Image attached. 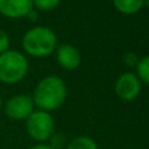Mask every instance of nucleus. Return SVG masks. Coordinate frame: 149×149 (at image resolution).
I'll list each match as a JSON object with an SVG mask.
<instances>
[{
    "instance_id": "nucleus-1",
    "label": "nucleus",
    "mask_w": 149,
    "mask_h": 149,
    "mask_svg": "<svg viewBox=\"0 0 149 149\" xmlns=\"http://www.w3.org/2000/svg\"><path fill=\"white\" fill-rule=\"evenodd\" d=\"M67 97V88L60 77L47 76L39 81L34 89L33 102L43 111L56 110L63 105Z\"/></svg>"
},
{
    "instance_id": "nucleus-2",
    "label": "nucleus",
    "mask_w": 149,
    "mask_h": 149,
    "mask_svg": "<svg viewBox=\"0 0 149 149\" xmlns=\"http://www.w3.org/2000/svg\"><path fill=\"white\" fill-rule=\"evenodd\" d=\"M22 47L31 56H47L56 49V36L45 26H37L22 37Z\"/></svg>"
},
{
    "instance_id": "nucleus-3",
    "label": "nucleus",
    "mask_w": 149,
    "mask_h": 149,
    "mask_svg": "<svg viewBox=\"0 0 149 149\" xmlns=\"http://www.w3.org/2000/svg\"><path fill=\"white\" fill-rule=\"evenodd\" d=\"M28 60L21 52L8 50L0 55V81L4 84H16L28 72Z\"/></svg>"
},
{
    "instance_id": "nucleus-4",
    "label": "nucleus",
    "mask_w": 149,
    "mask_h": 149,
    "mask_svg": "<svg viewBox=\"0 0 149 149\" xmlns=\"http://www.w3.org/2000/svg\"><path fill=\"white\" fill-rule=\"evenodd\" d=\"M54 119L43 110L33 111L26 119V131L36 141H47L54 135Z\"/></svg>"
},
{
    "instance_id": "nucleus-5",
    "label": "nucleus",
    "mask_w": 149,
    "mask_h": 149,
    "mask_svg": "<svg viewBox=\"0 0 149 149\" xmlns=\"http://www.w3.org/2000/svg\"><path fill=\"white\" fill-rule=\"evenodd\" d=\"M34 111L33 98L25 94H17L10 97L5 103V114L13 120L28 119Z\"/></svg>"
},
{
    "instance_id": "nucleus-6",
    "label": "nucleus",
    "mask_w": 149,
    "mask_h": 149,
    "mask_svg": "<svg viewBox=\"0 0 149 149\" xmlns=\"http://www.w3.org/2000/svg\"><path fill=\"white\" fill-rule=\"evenodd\" d=\"M141 90L140 79L136 74L131 72H126L118 77L115 84V92L119 98L123 101H132L139 95Z\"/></svg>"
},
{
    "instance_id": "nucleus-7",
    "label": "nucleus",
    "mask_w": 149,
    "mask_h": 149,
    "mask_svg": "<svg viewBox=\"0 0 149 149\" xmlns=\"http://www.w3.org/2000/svg\"><path fill=\"white\" fill-rule=\"evenodd\" d=\"M33 7V0H0V13L9 18L24 17Z\"/></svg>"
},
{
    "instance_id": "nucleus-8",
    "label": "nucleus",
    "mask_w": 149,
    "mask_h": 149,
    "mask_svg": "<svg viewBox=\"0 0 149 149\" xmlns=\"http://www.w3.org/2000/svg\"><path fill=\"white\" fill-rule=\"evenodd\" d=\"M56 60L65 70H74L81 63V55L80 51L72 45H60L56 51Z\"/></svg>"
},
{
    "instance_id": "nucleus-9",
    "label": "nucleus",
    "mask_w": 149,
    "mask_h": 149,
    "mask_svg": "<svg viewBox=\"0 0 149 149\" xmlns=\"http://www.w3.org/2000/svg\"><path fill=\"white\" fill-rule=\"evenodd\" d=\"M115 8L124 15H132L141 9L144 0H113Z\"/></svg>"
},
{
    "instance_id": "nucleus-10",
    "label": "nucleus",
    "mask_w": 149,
    "mask_h": 149,
    "mask_svg": "<svg viewBox=\"0 0 149 149\" xmlns=\"http://www.w3.org/2000/svg\"><path fill=\"white\" fill-rule=\"evenodd\" d=\"M65 149H98L97 143L88 136H79L74 137L68 143Z\"/></svg>"
},
{
    "instance_id": "nucleus-11",
    "label": "nucleus",
    "mask_w": 149,
    "mask_h": 149,
    "mask_svg": "<svg viewBox=\"0 0 149 149\" xmlns=\"http://www.w3.org/2000/svg\"><path fill=\"white\" fill-rule=\"evenodd\" d=\"M136 67H137L139 79H141L144 82L149 84V55L144 56L143 59H139Z\"/></svg>"
},
{
    "instance_id": "nucleus-12",
    "label": "nucleus",
    "mask_w": 149,
    "mask_h": 149,
    "mask_svg": "<svg viewBox=\"0 0 149 149\" xmlns=\"http://www.w3.org/2000/svg\"><path fill=\"white\" fill-rule=\"evenodd\" d=\"M33 3L41 10H51L59 5L60 0H33Z\"/></svg>"
},
{
    "instance_id": "nucleus-13",
    "label": "nucleus",
    "mask_w": 149,
    "mask_h": 149,
    "mask_svg": "<svg viewBox=\"0 0 149 149\" xmlns=\"http://www.w3.org/2000/svg\"><path fill=\"white\" fill-rule=\"evenodd\" d=\"M65 144V139L62 134H55L50 137V147L52 149H62Z\"/></svg>"
},
{
    "instance_id": "nucleus-14",
    "label": "nucleus",
    "mask_w": 149,
    "mask_h": 149,
    "mask_svg": "<svg viewBox=\"0 0 149 149\" xmlns=\"http://www.w3.org/2000/svg\"><path fill=\"white\" fill-rule=\"evenodd\" d=\"M9 50V37L4 30H0V55Z\"/></svg>"
},
{
    "instance_id": "nucleus-15",
    "label": "nucleus",
    "mask_w": 149,
    "mask_h": 149,
    "mask_svg": "<svg viewBox=\"0 0 149 149\" xmlns=\"http://www.w3.org/2000/svg\"><path fill=\"white\" fill-rule=\"evenodd\" d=\"M137 62H139V58L135 52H127L124 55V63H126L128 67H132V65H137Z\"/></svg>"
},
{
    "instance_id": "nucleus-16",
    "label": "nucleus",
    "mask_w": 149,
    "mask_h": 149,
    "mask_svg": "<svg viewBox=\"0 0 149 149\" xmlns=\"http://www.w3.org/2000/svg\"><path fill=\"white\" fill-rule=\"evenodd\" d=\"M29 149H52L50 145L47 144H37V145H33V147H30Z\"/></svg>"
},
{
    "instance_id": "nucleus-17",
    "label": "nucleus",
    "mask_w": 149,
    "mask_h": 149,
    "mask_svg": "<svg viewBox=\"0 0 149 149\" xmlns=\"http://www.w3.org/2000/svg\"><path fill=\"white\" fill-rule=\"evenodd\" d=\"M26 16H28V17L30 18L31 21H34V20H36L37 17H38V13H37V12H36V9H34V8H33V9H31L30 12H29V13H28V15H26Z\"/></svg>"
},
{
    "instance_id": "nucleus-18",
    "label": "nucleus",
    "mask_w": 149,
    "mask_h": 149,
    "mask_svg": "<svg viewBox=\"0 0 149 149\" xmlns=\"http://www.w3.org/2000/svg\"><path fill=\"white\" fill-rule=\"evenodd\" d=\"M144 4L145 5H147V7L149 8V0H144Z\"/></svg>"
},
{
    "instance_id": "nucleus-19",
    "label": "nucleus",
    "mask_w": 149,
    "mask_h": 149,
    "mask_svg": "<svg viewBox=\"0 0 149 149\" xmlns=\"http://www.w3.org/2000/svg\"><path fill=\"white\" fill-rule=\"evenodd\" d=\"M0 107H1V98H0Z\"/></svg>"
}]
</instances>
